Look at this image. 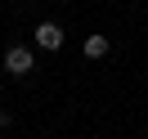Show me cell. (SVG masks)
Here are the masks:
<instances>
[{"instance_id":"cell-2","label":"cell","mask_w":148,"mask_h":139,"mask_svg":"<svg viewBox=\"0 0 148 139\" xmlns=\"http://www.w3.org/2000/svg\"><path fill=\"white\" fill-rule=\"evenodd\" d=\"M32 40H36L40 49H63V27H58V23H36Z\"/></svg>"},{"instance_id":"cell-3","label":"cell","mask_w":148,"mask_h":139,"mask_svg":"<svg viewBox=\"0 0 148 139\" xmlns=\"http://www.w3.org/2000/svg\"><path fill=\"white\" fill-rule=\"evenodd\" d=\"M108 36H85V58H108Z\"/></svg>"},{"instance_id":"cell-1","label":"cell","mask_w":148,"mask_h":139,"mask_svg":"<svg viewBox=\"0 0 148 139\" xmlns=\"http://www.w3.org/2000/svg\"><path fill=\"white\" fill-rule=\"evenodd\" d=\"M32 63H36V58H32L27 45H9V49H5V72H9V76H27Z\"/></svg>"}]
</instances>
